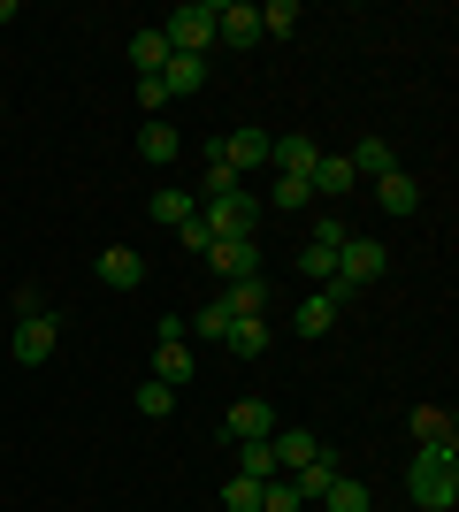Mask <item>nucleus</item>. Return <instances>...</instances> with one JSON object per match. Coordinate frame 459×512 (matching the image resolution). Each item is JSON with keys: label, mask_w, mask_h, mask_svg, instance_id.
<instances>
[{"label": "nucleus", "mask_w": 459, "mask_h": 512, "mask_svg": "<svg viewBox=\"0 0 459 512\" xmlns=\"http://www.w3.org/2000/svg\"><path fill=\"white\" fill-rule=\"evenodd\" d=\"M406 497L421 512H452L459 505V451L452 444H414L406 459Z\"/></svg>", "instance_id": "f257e3e1"}, {"label": "nucleus", "mask_w": 459, "mask_h": 512, "mask_svg": "<svg viewBox=\"0 0 459 512\" xmlns=\"http://www.w3.org/2000/svg\"><path fill=\"white\" fill-rule=\"evenodd\" d=\"M161 39H169V54H207V46H215V0H184V8H169Z\"/></svg>", "instance_id": "f03ea898"}, {"label": "nucleus", "mask_w": 459, "mask_h": 512, "mask_svg": "<svg viewBox=\"0 0 459 512\" xmlns=\"http://www.w3.org/2000/svg\"><path fill=\"white\" fill-rule=\"evenodd\" d=\"M268 146H276L268 130H230V138H215V146H207V161H222L230 176H253V169L268 161Z\"/></svg>", "instance_id": "7ed1b4c3"}, {"label": "nucleus", "mask_w": 459, "mask_h": 512, "mask_svg": "<svg viewBox=\"0 0 459 512\" xmlns=\"http://www.w3.org/2000/svg\"><path fill=\"white\" fill-rule=\"evenodd\" d=\"M199 214H207V230H215V237H253V222H261V199L238 184L230 199H215V207H199Z\"/></svg>", "instance_id": "20e7f679"}, {"label": "nucleus", "mask_w": 459, "mask_h": 512, "mask_svg": "<svg viewBox=\"0 0 459 512\" xmlns=\"http://www.w3.org/2000/svg\"><path fill=\"white\" fill-rule=\"evenodd\" d=\"M383 268H391V260H383V245H375V237H345V245H337V276L360 283V291H368V283H383Z\"/></svg>", "instance_id": "39448f33"}, {"label": "nucleus", "mask_w": 459, "mask_h": 512, "mask_svg": "<svg viewBox=\"0 0 459 512\" xmlns=\"http://www.w3.org/2000/svg\"><path fill=\"white\" fill-rule=\"evenodd\" d=\"M222 436H230V444H268V436H276V413H268V398H238V406L222 413Z\"/></svg>", "instance_id": "423d86ee"}, {"label": "nucleus", "mask_w": 459, "mask_h": 512, "mask_svg": "<svg viewBox=\"0 0 459 512\" xmlns=\"http://www.w3.org/2000/svg\"><path fill=\"white\" fill-rule=\"evenodd\" d=\"M207 260H215V276H222V283L261 276V245H253V237H215V245H207Z\"/></svg>", "instance_id": "0eeeda50"}, {"label": "nucleus", "mask_w": 459, "mask_h": 512, "mask_svg": "<svg viewBox=\"0 0 459 512\" xmlns=\"http://www.w3.org/2000/svg\"><path fill=\"white\" fill-rule=\"evenodd\" d=\"M215 39L222 46H261V8L253 0H215Z\"/></svg>", "instance_id": "6e6552de"}, {"label": "nucleus", "mask_w": 459, "mask_h": 512, "mask_svg": "<svg viewBox=\"0 0 459 512\" xmlns=\"http://www.w3.org/2000/svg\"><path fill=\"white\" fill-rule=\"evenodd\" d=\"M54 337H62V321H54V314L16 321V367H46V360H54Z\"/></svg>", "instance_id": "1a4fd4ad"}, {"label": "nucleus", "mask_w": 459, "mask_h": 512, "mask_svg": "<svg viewBox=\"0 0 459 512\" xmlns=\"http://www.w3.org/2000/svg\"><path fill=\"white\" fill-rule=\"evenodd\" d=\"M192 375H199V360H192V337H169V344H153V383L184 390Z\"/></svg>", "instance_id": "9d476101"}, {"label": "nucleus", "mask_w": 459, "mask_h": 512, "mask_svg": "<svg viewBox=\"0 0 459 512\" xmlns=\"http://www.w3.org/2000/svg\"><path fill=\"white\" fill-rule=\"evenodd\" d=\"M92 276L108 283V291H138V283H146V260H138L131 245H108V253L92 260Z\"/></svg>", "instance_id": "9b49d317"}, {"label": "nucleus", "mask_w": 459, "mask_h": 512, "mask_svg": "<svg viewBox=\"0 0 459 512\" xmlns=\"http://www.w3.org/2000/svg\"><path fill=\"white\" fill-rule=\"evenodd\" d=\"M337 474H345V467H337V451H314V459H306V467H291V490H299V505H314V497H322L329 490V482H337Z\"/></svg>", "instance_id": "f8f14e48"}, {"label": "nucleus", "mask_w": 459, "mask_h": 512, "mask_svg": "<svg viewBox=\"0 0 459 512\" xmlns=\"http://www.w3.org/2000/svg\"><path fill=\"white\" fill-rule=\"evenodd\" d=\"M352 184H360V176H352L345 153H322V161H314V176H306V192H314V199H345Z\"/></svg>", "instance_id": "ddd939ff"}, {"label": "nucleus", "mask_w": 459, "mask_h": 512, "mask_svg": "<svg viewBox=\"0 0 459 512\" xmlns=\"http://www.w3.org/2000/svg\"><path fill=\"white\" fill-rule=\"evenodd\" d=\"M176 153H184V138H176V123H161V115H146V130H138V161H153V169H169Z\"/></svg>", "instance_id": "4468645a"}, {"label": "nucleus", "mask_w": 459, "mask_h": 512, "mask_svg": "<svg viewBox=\"0 0 459 512\" xmlns=\"http://www.w3.org/2000/svg\"><path fill=\"white\" fill-rule=\"evenodd\" d=\"M345 161H352V176H360V184H383V176L398 169V153L383 146V138H360V146H352Z\"/></svg>", "instance_id": "2eb2a0df"}, {"label": "nucleus", "mask_w": 459, "mask_h": 512, "mask_svg": "<svg viewBox=\"0 0 459 512\" xmlns=\"http://www.w3.org/2000/svg\"><path fill=\"white\" fill-rule=\"evenodd\" d=\"M207 85V54H169V62H161V92H199Z\"/></svg>", "instance_id": "dca6fc26"}, {"label": "nucleus", "mask_w": 459, "mask_h": 512, "mask_svg": "<svg viewBox=\"0 0 459 512\" xmlns=\"http://www.w3.org/2000/svg\"><path fill=\"white\" fill-rule=\"evenodd\" d=\"M268 161H276V176H314L322 146H314V138H276V146H268Z\"/></svg>", "instance_id": "f3484780"}, {"label": "nucleus", "mask_w": 459, "mask_h": 512, "mask_svg": "<svg viewBox=\"0 0 459 512\" xmlns=\"http://www.w3.org/2000/svg\"><path fill=\"white\" fill-rule=\"evenodd\" d=\"M268 451H276V467H306V459L322 451V436H314V428H276Z\"/></svg>", "instance_id": "a211bd4d"}, {"label": "nucleus", "mask_w": 459, "mask_h": 512, "mask_svg": "<svg viewBox=\"0 0 459 512\" xmlns=\"http://www.w3.org/2000/svg\"><path fill=\"white\" fill-rule=\"evenodd\" d=\"M222 306H230V321H261V314H268V283H261V276L230 283V291H222Z\"/></svg>", "instance_id": "6ab92c4d"}, {"label": "nucleus", "mask_w": 459, "mask_h": 512, "mask_svg": "<svg viewBox=\"0 0 459 512\" xmlns=\"http://www.w3.org/2000/svg\"><path fill=\"white\" fill-rule=\"evenodd\" d=\"M322 512H375V497H368V482H352V474H337L322 497H314Z\"/></svg>", "instance_id": "aec40b11"}, {"label": "nucleus", "mask_w": 459, "mask_h": 512, "mask_svg": "<svg viewBox=\"0 0 459 512\" xmlns=\"http://www.w3.org/2000/svg\"><path fill=\"white\" fill-rule=\"evenodd\" d=\"M375 199H383V214H414V207H421V184H414L406 169H391L383 184H375Z\"/></svg>", "instance_id": "412c9836"}, {"label": "nucleus", "mask_w": 459, "mask_h": 512, "mask_svg": "<svg viewBox=\"0 0 459 512\" xmlns=\"http://www.w3.org/2000/svg\"><path fill=\"white\" fill-rule=\"evenodd\" d=\"M146 214H153V222H169V230H176V222H192V214H199V199H192V192H176V184H161V192L146 199Z\"/></svg>", "instance_id": "4be33fe9"}, {"label": "nucleus", "mask_w": 459, "mask_h": 512, "mask_svg": "<svg viewBox=\"0 0 459 512\" xmlns=\"http://www.w3.org/2000/svg\"><path fill=\"white\" fill-rule=\"evenodd\" d=\"M291 329H299V337H314V344H322L329 329H337V306H329L322 291H314V299H299V321H291Z\"/></svg>", "instance_id": "5701e85b"}, {"label": "nucleus", "mask_w": 459, "mask_h": 512, "mask_svg": "<svg viewBox=\"0 0 459 512\" xmlns=\"http://www.w3.org/2000/svg\"><path fill=\"white\" fill-rule=\"evenodd\" d=\"M161 62H169V39H161V31H138L131 39V69L138 77H161Z\"/></svg>", "instance_id": "b1692460"}, {"label": "nucleus", "mask_w": 459, "mask_h": 512, "mask_svg": "<svg viewBox=\"0 0 459 512\" xmlns=\"http://www.w3.org/2000/svg\"><path fill=\"white\" fill-rule=\"evenodd\" d=\"M222 344H230L238 360H261V352H268V321H230V337H222Z\"/></svg>", "instance_id": "393cba45"}, {"label": "nucleus", "mask_w": 459, "mask_h": 512, "mask_svg": "<svg viewBox=\"0 0 459 512\" xmlns=\"http://www.w3.org/2000/svg\"><path fill=\"white\" fill-rule=\"evenodd\" d=\"M414 444H452V413L444 406H414Z\"/></svg>", "instance_id": "a878e982"}, {"label": "nucleus", "mask_w": 459, "mask_h": 512, "mask_svg": "<svg viewBox=\"0 0 459 512\" xmlns=\"http://www.w3.org/2000/svg\"><path fill=\"white\" fill-rule=\"evenodd\" d=\"M238 474H245V482H276L284 467H276V451H268V444H238Z\"/></svg>", "instance_id": "bb28decb"}, {"label": "nucleus", "mask_w": 459, "mask_h": 512, "mask_svg": "<svg viewBox=\"0 0 459 512\" xmlns=\"http://www.w3.org/2000/svg\"><path fill=\"white\" fill-rule=\"evenodd\" d=\"M299 31V0H268L261 8V39H291Z\"/></svg>", "instance_id": "cd10ccee"}, {"label": "nucleus", "mask_w": 459, "mask_h": 512, "mask_svg": "<svg viewBox=\"0 0 459 512\" xmlns=\"http://www.w3.org/2000/svg\"><path fill=\"white\" fill-rule=\"evenodd\" d=\"M222 512H261V482L230 474V482H222Z\"/></svg>", "instance_id": "c85d7f7f"}, {"label": "nucleus", "mask_w": 459, "mask_h": 512, "mask_svg": "<svg viewBox=\"0 0 459 512\" xmlns=\"http://www.w3.org/2000/svg\"><path fill=\"white\" fill-rule=\"evenodd\" d=\"M138 413H146V421H169V413H176V390L169 383H138Z\"/></svg>", "instance_id": "c756f323"}, {"label": "nucleus", "mask_w": 459, "mask_h": 512, "mask_svg": "<svg viewBox=\"0 0 459 512\" xmlns=\"http://www.w3.org/2000/svg\"><path fill=\"white\" fill-rule=\"evenodd\" d=\"M261 512H299V490H291V474L261 482Z\"/></svg>", "instance_id": "7c9ffc66"}, {"label": "nucleus", "mask_w": 459, "mask_h": 512, "mask_svg": "<svg viewBox=\"0 0 459 512\" xmlns=\"http://www.w3.org/2000/svg\"><path fill=\"white\" fill-rule=\"evenodd\" d=\"M184 329H199V337H215V344H222V337H230V306H222V299H215V306H199V321H184Z\"/></svg>", "instance_id": "2f4dec72"}, {"label": "nucleus", "mask_w": 459, "mask_h": 512, "mask_svg": "<svg viewBox=\"0 0 459 512\" xmlns=\"http://www.w3.org/2000/svg\"><path fill=\"white\" fill-rule=\"evenodd\" d=\"M268 199H276V207H314L306 176H276V184H268Z\"/></svg>", "instance_id": "473e14b6"}, {"label": "nucleus", "mask_w": 459, "mask_h": 512, "mask_svg": "<svg viewBox=\"0 0 459 512\" xmlns=\"http://www.w3.org/2000/svg\"><path fill=\"white\" fill-rule=\"evenodd\" d=\"M176 237H184V253L207 260V245H215V230H207V214H192V222H176Z\"/></svg>", "instance_id": "72a5a7b5"}, {"label": "nucleus", "mask_w": 459, "mask_h": 512, "mask_svg": "<svg viewBox=\"0 0 459 512\" xmlns=\"http://www.w3.org/2000/svg\"><path fill=\"white\" fill-rule=\"evenodd\" d=\"M299 268L314 276V291H322V283L337 276V253H322V245H306V253H299Z\"/></svg>", "instance_id": "f704fd0d"}, {"label": "nucleus", "mask_w": 459, "mask_h": 512, "mask_svg": "<svg viewBox=\"0 0 459 512\" xmlns=\"http://www.w3.org/2000/svg\"><path fill=\"white\" fill-rule=\"evenodd\" d=\"M345 222H337V214H322V222H314V237H306V245H322V253H337V245H345Z\"/></svg>", "instance_id": "c9c22d12"}, {"label": "nucleus", "mask_w": 459, "mask_h": 512, "mask_svg": "<svg viewBox=\"0 0 459 512\" xmlns=\"http://www.w3.org/2000/svg\"><path fill=\"white\" fill-rule=\"evenodd\" d=\"M238 184H245V176H230V169H222V161H207V207H215V199H230V192H238Z\"/></svg>", "instance_id": "e433bc0d"}, {"label": "nucleus", "mask_w": 459, "mask_h": 512, "mask_svg": "<svg viewBox=\"0 0 459 512\" xmlns=\"http://www.w3.org/2000/svg\"><path fill=\"white\" fill-rule=\"evenodd\" d=\"M138 107H146V115H153V107H169V92H161V77H138Z\"/></svg>", "instance_id": "4c0bfd02"}, {"label": "nucleus", "mask_w": 459, "mask_h": 512, "mask_svg": "<svg viewBox=\"0 0 459 512\" xmlns=\"http://www.w3.org/2000/svg\"><path fill=\"white\" fill-rule=\"evenodd\" d=\"M0 107H8V100H0Z\"/></svg>", "instance_id": "58836bf2"}]
</instances>
